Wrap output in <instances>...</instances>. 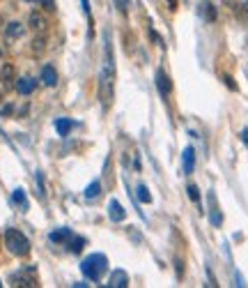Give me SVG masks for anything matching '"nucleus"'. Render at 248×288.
Masks as SVG:
<instances>
[{
  "instance_id": "5",
  "label": "nucleus",
  "mask_w": 248,
  "mask_h": 288,
  "mask_svg": "<svg viewBox=\"0 0 248 288\" xmlns=\"http://www.w3.org/2000/svg\"><path fill=\"white\" fill-rule=\"evenodd\" d=\"M14 88H16V92H21V94H32L37 88V81L32 79V76H21V79H16Z\"/></svg>"
},
{
  "instance_id": "1",
  "label": "nucleus",
  "mask_w": 248,
  "mask_h": 288,
  "mask_svg": "<svg viewBox=\"0 0 248 288\" xmlns=\"http://www.w3.org/2000/svg\"><path fill=\"white\" fill-rule=\"evenodd\" d=\"M115 55H113V44H110V37L106 35V58H104V67H101V76H99V100L104 109H110L115 100Z\"/></svg>"
},
{
  "instance_id": "12",
  "label": "nucleus",
  "mask_w": 248,
  "mask_h": 288,
  "mask_svg": "<svg viewBox=\"0 0 248 288\" xmlns=\"http://www.w3.org/2000/svg\"><path fill=\"white\" fill-rule=\"evenodd\" d=\"M127 283H129V274L122 272V270H115L113 277H110V281H108V286L110 288H119V286H127Z\"/></svg>"
},
{
  "instance_id": "16",
  "label": "nucleus",
  "mask_w": 248,
  "mask_h": 288,
  "mask_svg": "<svg viewBox=\"0 0 248 288\" xmlns=\"http://www.w3.org/2000/svg\"><path fill=\"white\" fill-rule=\"evenodd\" d=\"M69 238H71L69 229H60V231H53V233H51V242H69Z\"/></svg>"
},
{
  "instance_id": "25",
  "label": "nucleus",
  "mask_w": 248,
  "mask_h": 288,
  "mask_svg": "<svg viewBox=\"0 0 248 288\" xmlns=\"http://www.w3.org/2000/svg\"><path fill=\"white\" fill-rule=\"evenodd\" d=\"M223 81H225V85H228L230 90H237V83H234L232 76H223Z\"/></svg>"
},
{
  "instance_id": "19",
  "label": "nucleus",
  "mask_w": 248,
  "mask_h": 288,
  "mask_svg": "<svg viewBox=\"0 0 248 288\" xmlns=\"http://www.w3.org/2000/svg\"><path fill=\"white\" fill-rule=\"evenodd\" d=\"M136 194H138V201H140V203H152V196H149V191H147V187H145V184H138Z\"/></svg>"
},
{
  "instance_id": "28",
  "label": "nucleus",
  "mask_w": 248,
  "mask_h": 288,
  "mask_svg": "<svg viewBox=\"0 0 248 288\" xmlns=\"http://www.w3.org/2000/svg\"><path fill=\"white\" fill-rule=\"evenodd\" d=\"M44 7H46V10H55V7H53V0H44Z\"/></svg>"
},
{
  "instance_id": "11",
  "label": "nucleus",
  "mask_w": 248,
  "mask_h": 288,
  "mask_svg": "<svg viewBox=\"0 0 248 288\" xmlns=\"http://www.w3.org/2000/svg\"><path fill=\"white\" fill-rule=\"evenodd\" d=\"M108 214H110V219H113V221H122L124 219V208H122V203H119V201H110L108 203Z\"/></svg>"
},
{
  "instance_id": "7",
  "label": "nucleus",
  "mask_w": 248,
  "mask_h": 288,
  "mask_svg": "<svg viewBox=\"0 0 248 288\" xmlns=\"http://www.w3.org/2000/svg\"><path fill=\"white\" fill-rule=\"evenodd\" d=\"M42 83L49 85V88L58 85V72H55L53 65H44V67H42Z\"/></svg>"
},
{
  "instance_id": "8",
  "label": "nucleus",
  "mask_w": 248,
  "mask_h": 288,
  "mask_svg": "<svg viewBox=\"0 0 248 288\" xmlns=\"http://www.w3.org/2000/svg\"><path fill=\"white\" fill-rule=\"evenodd\" d=\"M182 159H184V173L191 175V173H193V169H195V152H193V148L184 150Z\"/></svg>"
},
{
  "instance_id": "29",
  "label": "nucleus",
  "mask_w": 248,
  "mask_h": 288,
  "mask_svg": "<svg viewBox=\"0 0 248 288\" xmlns=\"http://www.w3.org/2000/svg\"><path fill=\"white\" fill-rule=\"evenodd\" d=\"M168 5H170V10H177V3H175V0H168Z\"/></svg>"
},
{
  "instance_id": "24",
  "label": "nucleus",
  "mask_w": 248,
  "mask_h": 288,
  "mask_svg": "<svg viewBox=\"0 0 248 288\" xmlns=\"http://www.w3.org/2000/svg\"><path fill=\"white\" fill-rule=\"evenodd\" d=\"M37 187H39V196H44L46 191H44V175L42 173H37Z\"/></svg>"
},
{
  "instance_id": "18",
  "label": "nucleus",
  "mask_w": 248,
  "mask_h": 288,
  "mask_svg": "<svg viewBox=\"0 0 248 288\" xmlns=\"http://www.w3.org/2000/svg\"><path fill=\"white\" fill-rule=\"evenodd\" d=\"M212 223L214 226H221V223H223V214L216 210V199H214V194H212Z\"/></svg>"
},
{
  "instance_id": "10",
  "label": "nucleus",
  "mask_w": 248,
  "mask_h": 288,
  "mask_svg": "<svg viewBox=\"0 0 248 288\" xmlns=\"http://www.w3.org/2000/svg\"><path fill=\"white\" fill-rule=\"evenodd\" d=\"M23 25L21 23H16V21H12V23H7V28H5V40H19L21 35H23Z\"/></svg>"
},
{
  "instance_id": "3",
  "label": "nucleus",
  "mask_w": 248,
  "mask_h": 288,
  "mask_svg": "<svg viewBox=\"0 0 248 288\" xmlns=\"http://www.w3.org/2000/svg\"><path fill=\"white\" fill-rule=\"evenodd\" d=\"M5 247L10 249V253H14V256H28L30 253V240L25 238L21 231L7 229L5 231Z\"/></svg>"
},
{
  "instance_id": "2",
  "label": "nucleus",
  "mask_w": 248,
  "mask_h": 288,
  "mask_svg": "<svg viewBox=\"0 0 248 288\" xmlns=\"http://www.w3.org/2000/svg\"><path fill=\"white\" fill-rule=\"evenodd\" d=\"M80 270H83V274L90 281H99L104 277V272L108 270V259H106L104 253H92V256H88L80 263Z\"/></svg>"
},
{
  "instance_id": "23",
  "label": "nucleus",
  "mask_w": 248,
  "mask_h": 288,
  "mask_svg": "<svg viewBox=\"0 0 248 288\" xmlns=\"http://www.w3.org/2000/svg\"><path fill=\"white\" fill-rule=\"evenodd\" d=\"M186 191H189V199L193 201V203L200 205V189L195 187V184H189V189H186Z\"/></svg>"
},
{
  "instance_id": "6",
  "label": "nucleus",
  "mask_w": 248,
  "mask_h": 288,
  "mask_svg": "<svg viewBox=\"0 0 248 288\" xmlns=\"http://www.w3.org/2000/svg\"><path fill=\"white\" fill-rule=\"evenodd\" d=\"M0 83H3L5 90H10L12 83H16L14 81V67H12L10 62H5V65L0 67Z\"/></svg>"
},
{
  "instance_id": "4",
  "label": "nucleus",
  "mask_w": 248,
  "mask_h": 288,
  "mask_svg": "<svg viewBox=\"0 0 248 288\" xmlns=\"http://www.w3.org/2000/svg\"><path fill=\"white\" fill-rule=\"evenodd\" d=\"M12 286H37V272L35 268H23L12 274Z\"/></svg>"
},
{
  "instance_id": "17",
  "label": "nucleus",
  "mask_w": 248,
  "mask_h": 288,
  "mask_svg": "<svg viewBox=\"0 0 248 288\" xmlns=\"http://www.w3.org/2000/svg\"><path fill=\"white\" fill-rule=\"evenodd\" d=\"M12 201H14V203L19 205L21 210L28 208V199H25V191H23V189H16L14 194H12Z\"/></svg>"
},
{
  "instance_id": "22",
  "label": "nucleus",
  "mask_w": 248,
  "mask_h": 288,
  "mask_svg": "<svg viewBox=\"0 0 248 288\" xmlns=\"http://www.w3.org/2000/svg\"><path fill=\"white\" fill-rule=\"evenodd\" d=\"M44 46H46V40H44V37H37V40L32 42V53H35V55L44 53Z\"/></svg>"
},
{
  "instance_id": "27",
  "label": "nucleus",
  "mask_w": 248,
  "mask_h": 288,
  "mask_svg": "<svg viewBox=\"0 0 248 288\" xmlns=\"http://www.w3.org/2000/svg\"><path fill=\"white\" fill-rule=\"evenodd\" d=\"M241 141H243V143H246V145H248V127H246V130H243V132H241Z\"/></svg>"
},
{
  "instance_id": "9",
  "label": "nucleus",
  "mask_w": 248,
  "mask_h": 288,
  "mask_svg": "<svg viewBox=\"0 0 248 288\" xmlns=\"http://www.w3.org/2000/svg\"><path fill=\"white\" fill-rule=\"evenodd\" d=\"M28 25L32 30H37V33H42V30L46 28V16L42 14V12H32V14H30V19H28Z\"/></svg>"
},
{
  "instance_id": "13",
  "label": "nucleus",
  "mask_w": 248,
  "mask_h": 288,
  "mask_svg": "<svg viewBox=\"0 0 248 288\" xmlns=\"http://www.w3.org/2000/svg\"><path fill=\"white\" fill-rule=\"evenodd\" d=\"M156 88L161 90V94H170V92H173V83H170V79L163 74V72H156Z\"/></svg>"
},
{
  "instance_id": "14",
  "label": "nucleus",
  "mask_w": 248,
  "mask_h": 288,
  "mask_svg": "<svg viewBox=\"0 0 248 288\" xmlns=\"http://www.w3.org/2000/svg\"><path fill=\"white\" fill-rule=\"evenodd\" d=\"M198 12L204 21H216V7L209 5V3H202V5L198 7Z\"/></svg>"
},
{
  "instance_id": "20",
  "label": "nucleus",
  "mask_w": 248,
  "mask_h": 288,
  "mask_svg": "<svg viewBox=\"0 0 248 288\" xmlns=\"http://www.w3.org/2000/svg\"><path fill=\"white\" fill-rule=\"evenodd\" d=\"M83 247H85V240H83V238H76V235H71V238H69V249H71V251L78 253Z\"/></svg>"
},
{
  "instance_id": "26",
  "label": "nucleus",
  "mask_w": 248,
  "mask_h": 288,
  "mask_svg": "<svg viewBox=\"0 0 248 288\" xmlns=\"http://www.w3.org/2000/svg\"><path fill=\"white\" fill-rule=\"evenodd\" d=\"M115 5H117V10L122 12V14L127 12V0H115Z\"/></svg>"
},
{
  "instance_id": "15",
  "label": "nucleus",
  "mask_w": 248,
  "mask_h": 288,
  "mask_svg": "<svg viewBox=\"0 0 248 288\" xmlns=\"http://www.w3.org/2000/svg\"><path fill=\"white\" fill-rule=\"evenodd\" d=\"M55 130H58V134H60V136H67L71 130H74V122H71V120L60 118V120H55Z\"/></svg>"
},
{
  "instance_id": "30",
  "label": "nucleus",
  "mask_w": 248,
  "mask_h": 288,
  "mask_svg": "<svg viewBox=\"0 0 248 288\" xmlns=\"http://www.w3.org/2000/svg\"><path fill=\"white\" fill-rule=\"evenodd\" d=\"M25 3H35V0H25Z\"/></svg>"
},
{
  "instance_id": "21",
  "label": "nucleus",
  "mask_w": 248,
  "mask_h": 288,
  "mask_svg": "<svg viewBox=\"0 0 248 288\" xmlns=\"http://www.w3.org/2000/svg\"><path fill=\"white\" fill-rule=\"evenodd\" d=\"M99 191H101V184L99 182H92L88 189H85V199H97V196H99Z\"/></svg>"
}]
</instances>
